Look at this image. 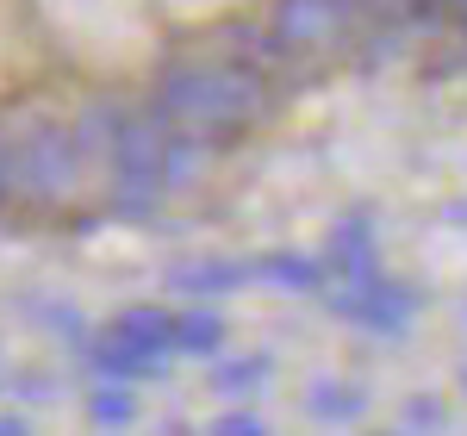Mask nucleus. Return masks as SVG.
<instances>
[{"label": "nucleus", "instance_id": "1", "mask_svg": "<svg viewBox=\"0 0 467 436\" xmlns=\"http://www.w3.org/2000/svg\"><path fill=\"white\" fill-rule=\"evenodd\" d=\"M156 119L187 138V144L213 150V144H237L255 119L268 112V81L250 63H224V57H193L156 81Z\"/></svg>", "mask_w": 467, "mask_h": 436}, {"label": "nucleus", "instance_id": "2", "mask_svg": "<svg viewBox=\"0 0 467 436\" xmlns=\"http://www.w3.org/2000/svg\"><path fill=\"white\" fill-rule=\"evenodd\" d=\"M6 162H13V200H26V206H63L81 187L88 144L69 125L37 119L26 131H6Z\"/></svg>", "mask_w": 467, "mask_h": 436}, {"label": "nucleus", "instance_id": "3", "mask_svg": "<svg viewBox=\"0 0 467 436\" xmlns=\"http://www.w3.org/2000/svg\"><path fill=\"white\" fill-rule=\"evenodd\" d=\"M175 349H181L175 318H169V312H156V306H131V312H119V318L107 325L100 349H94V368L131 380V374H156Z\"/></svg>", "mask_w": 467, "mask_h": 436}, {"label": "nucleus", "instance_id": "4", "mask_svg": "<svg viewBox=\"0 0 467 436\" xmlns=\"http://www.w3.org/2000/svg\"><path fill=\"white\" fill-rule=\"evenodd\" d=\"M330 306H337L343 318L374 325V330H399V325H405V312H411V306H405V293L387 287L374 268H368V275H349L343 287H330Z\"/></svg>", "mask_w": 467, "mask_h": 436}, {"label": "nucleus", "instance_id": "5", "mask_svg": "<svg viewBox=\"0 0 467 436\" xmlns=\"http://www.w3.org/2000/svg\"><path fill=\"white\" fill-rule=\"evenodd\" d=\"M343 19H349V0H281L275 6V32H281L287 50H324V44H337Z\"/></svg>", "mask_w": 467, "mask_h": 436}, {"label": "nucleus", "instance_id": "6", "mask_svg": "<svg viewBox=\"0 0 467 436\" xmlns=\"http://www.w3.org/2000/svg\"><path fill=\"white\" fill-rule=\"evenodd\" d=\"M175 337H181V349H193V356H200V349H218L224 325H218L213 312L200 306V312H181V318H175Z\"/></svg>", "mask_w": 467, "mask_h": 436}, {"label": "nucleus", "instance_id": "7", "mask_svg": "<svg viewBox=\"0 0 467 436\" xmlns=\"http://www.w3.org/2000/svg\"><path fill=\"white\" fill-rule=\"evenodd\" d=\"M262 275H268V281H287V287H318V268L299 262V255H275V262H262Z\"/></svg>", "mask_w": 467, "mask_h": 436}, {"label": "nucleus", "instance_id": "8", "mask_svg": "<svg viewBox=\"0 0 467 436\" xmlns=\"http://www.w3.org/2000/svg\"><path fill=\"white\" fill-rule=\"evenodd\" d=\"M94 424H131V393H94Z\"/></svg>", "mask_w": 467, "mask_h": 436}, {"label": "nucleus", "instance_id": "9", "mask_svg": "<svg viewBox=\"0 0 467 436\" xmlns=\"http://www.w3.org/2000/svg\"><path fill=\"white\" fill-rule=\"evenodd\" d=\"M13 200V162H6V125H0V206Z\"/></svg>", "mask_w": 467, "mask_h": 436}, {"label": "nucleus", "instance_id": "10", "mask_svg": "<svg viewBox=\"0 0 467 436\" xmlns=\"http://www.w3.org/2000/svg\"><path fill=\"white\" fill-rule=\"evenodd\" d=\"M449 6H455V13H462V26H467V0H449Z\"/></svg>", "mask_w": 467, "mask_h": 436}]
</instances>
